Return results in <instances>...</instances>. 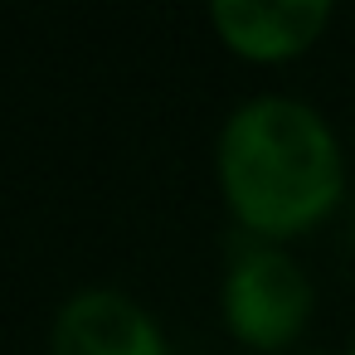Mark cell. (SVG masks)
I'll return each instance as SVG.
<instances>
[{"instance_id": "1", "label": "cell", "mask_w": 355, "mask_h": 355, "mask_svg": "<svg viewBox=\"0 0 355 355\" xmlns=\"http://www.w3.org/2000/svg\"><path fill=\"white\" fill-rule=\"evenodd\" d=\"M214 171L229 214L258 243L297 239L316 229L345 190V161L336 132L311 103L263 93L229 112Z\"/></svg>"}, {"instance_id": "2", "label": "cell", "mask_w": 355, "mask_h": 355, "mask_svg": "<svg viewBox=\"0 0 355 355\" xmlns=\"http://www.w3.org/2000/svg\"><path fill=\"white\" fill-rule=\"evenodd\" d=\"M219 306L234 340L253 350H282L311 321V282L292 253L272 243H248L224 272Z\"/></svg>"}, {"instance_id": "3", "label": "cell", "mask_w": 355, "mask_h": 355, "mask_svg": "<svg viewBox=\"0 0 355 355\" xmlns=\"http://www.w3.org/2000/svg\"><path fill=\"white\" fill-rule=\"evenodd\" d=\"M49 355H171V345L137 297L117 287H83L54 311Z\"/></svg>"}, {"instance_id": "4", "label": "cell", "mask_w": 355, "mask_h": 355, "mask_svg": "<svg viewBox=\"0 0 355 355\" xmlns=\"http://www.w3.org/2000/svg\"><path fill=\"white\" fill-rule=\"evenodd\" d=\"M209 25L239 59L282 64L306 54L331 25L326 0H214Z\"/></svg>"}, {"instance_id": "5", "label": "cell", "mask_w": 355, "mask_h": 355, "mask_svg": "<svg viewBox=\"0 0 355 355\" xmlns=\"http://www.w3.org/2000/svg\"><path fill=\"white\" fill-rule=\"evenodd\" d=\"M350 355H355V340H350Z\"/></svg>"}]
</instances>
